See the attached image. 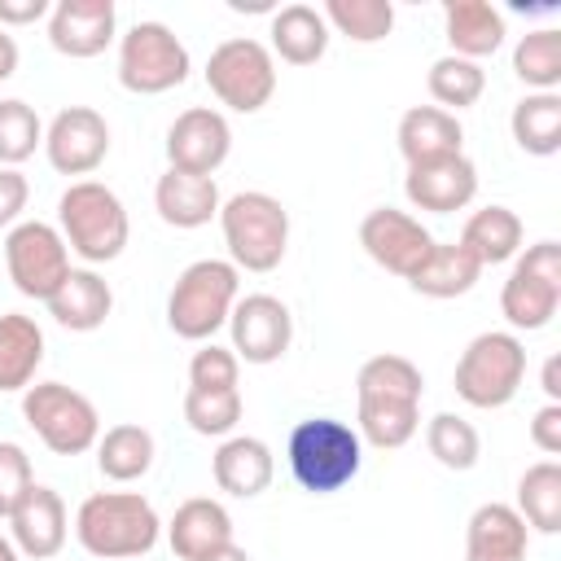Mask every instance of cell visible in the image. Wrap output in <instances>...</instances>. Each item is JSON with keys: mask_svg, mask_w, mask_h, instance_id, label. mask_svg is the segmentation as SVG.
<instances>
[{"mask_svg": "<svg viewBox=\"0 0 561 561\" xmlns=\"http://www.w3.org/2000/svg\"><path fill=\"white\" fill-rule=\"evenodd\" d=\"M421 394L425 377L408 355L386 351L364 359L355 373V434L381 451L412 443V434L421 430Z\"/></svg>", "mask_w": 561, "mask_h": 561, "instance_id": "cell-1", "label": "cell"}, {"mask_svg": "<svg viewBox=\"0 0 561 561\" xmlns=\"http://www.w3.org/2000/svg\"><path fill=\"white\" fill-rule=\"evenodd\" d=\"M162 535L158 508L140 491H96L75 513V539L101 561H136Z\"/></svg>", "mask_w": 561, "mask_h": 561, "instance_id": "cell-2", "label": "cell"}, {"mask_svg": "<svg viewBox=\"0 0 561 561\" xmlns=\"http://www.w3.org/2000/svg\"><path fill=\"white\" fill-rule=\"evenodd\" d=\"M57 232L66 241L70 254H79L83 263H114L127 250L131 224H127V206L123 197L101 184V180H75L61 197H57Z\"/></svg>", "mask_w": 561, "mask_h": 561, "instance_id": "cell-3", "label": "cell"}, {"mask_svg": "<svg viewBox=\"0 0 561 561\" xmlns=\"http://www.w3.org/2000/svg\"><path fill=\"white\" fill-rule=\"evenodd\" d=\"M285 456H289V473L302 491L333 495L346 482H355V473L364 465V438L355 434V425H346L337 416H307L289 430Z\"/></svg>", "mask_w": 561, "mask_h": 561, "instance_id": "cell-4", "label": "cell"}, {"mask_svg": "<svg viewBox=\"0 0 561 561\" xmlns=\"http://www.w3.org/2000/svg\"><path fill=\"white\" fill-rule=\"evenodd\" d=\"M241 298V272L228 259L188 263L167 294V324L184 342H210Z\"/></svg>", "mask_w": 561, "mask_h": 561, "instance_id": "cell-5", "label": "cell"}, {"mask_svg": "<svg viewBox=\"0 0 561 561\" xmlns=\"http://www.w3.org/2000/svg\"><path fill=\"white\" fill-rule=\"evenodd\" d=\"M219 228H224L228 263L237 272H272L289 250V210L280 206V197L259 188L232 193L219 206Z\"/></svg>", "mask_w": 561, "mask_h": 561, "instance_id": "cell-6", "label": "cell"}, {"mask_svg": "<svg viewBox=\"0 0 561 561\" xmlns=\"http://www.w3.org/2000/svg\"><path fill=\"white\" fill-rule=\"evenodd\" d=\"M526 381V342L508 329H486L478 333L460 359H456V373H451V386L456 394L469 403V408H504L517 399Z\"/></svg>", "mask_w": 561, "mask_h": 561, "instance_id": "cell-7", "label": "cell"}, {"mask_svg": "<svg viewBox=\"0 0 561 561\" xmlns=\"http://www.w3.org/2000/svg\"><path fill=\"white\" fill-rule=\"evenodd\" d=\"M561 307V241L543 237L535 245H522L513 259V272L500 289V316L508 320V333H539L552 324Z\"/></svg>", "mask_w": 561, "mask_h": 561, "instance_id": "cell-8", "label": "cell"}, {"mask_svg": "<svg viewBox=\"0 0 561 561\" xmlns=\"http://www.w3.org/2000/svg\"><path fill=\"white\" fill-rule=\"evenodd\" d=\"M22 416L53 456H83L101 438V412L66 381H31L22 390Z\"/></svg>", "mask_w": 561, "mask_h": 561, "instance_id": "cell-9", "label": "cell"}, {"mask_svg": "<svg viewBox=\"0 0 561 561\" xmlns=\"http://www.w3.org/2000/svg\"><path fill=\"white\" fill-rule=\"evenodd\" d=\"M193 70L184 39L167 22H136L118 35V83L136 96H162Z\"/></svg>", "mask_w": 561, "mask_h": 561, "instance_id": "cell-10", "label": "cell"}, {"mask_svg": "<svg viewBox=\"0 0 561 561\" xmlns=\"http://www.w3.org/2000/svg\"><path fill=\"white\" fill-rule=\"evenodd\" d=\"M206 88L232 114H259L276 92V57L250 35H232L206 57Z\"/></svg>", "mask_w": 561, "mask_h": 561, "instance_id": "cell-11", "label": "cell"}, {"mask_svg": "<svg viewBox=\"0 0 561 561\" xmlns=\"http://www.w3.org/2000/svg\"><path fill=\"white\" fill-rule=\"evenodd\" d=\"M4 267H9V280H13V289L22 298L48 302V294L70 272V250H66V241H61V232L53 224L22 219L4 237Z\"/></svg>", "mask_w": 561, "mask_h": 561, "instance_id": "cell-12", "label": "cell"}, {"mask_svg": "<svg viewBox=\"0 0 561 561\" xmlns=\"http://www.w3.org/2000/svg\"><path fill=\"white\" fill-rule=\"evenodd\" d=\"M359 245H364V254H368L381 272L408 280V276L430 259L434 232H430L416 215H408V210H399V206H377V210H368V215L359 219Z\"/></svg>", "mask_w": 561, "mask_h": 561, "instance_id": "cell-13", "label": "cell"}, {"mask_svg": "<svg viewBox=\"0 0 561 561\" xmlns=\"http://www.w3.org/2000/svg\"><path fill=\"white\" fill-rule=\"evenodd\" d=\"M44 153L57 175H92L110 153V123L92 105H66L44 127Z\"/></svg>", "mask_w": 561, "mask_h": 561, "instance_id": "cell-14", "label": "cell"}, {"mask_svg": "<svg viewBox=\"0 0 561 561\" xmlns=\"http://www.w3.org/2000/svg\"><path fill=\"white\" fill-rule=\"evenodd\" d=\"M232 355L245 364H276L294 342V316L276 294H245L228 316Z\"/></svg>", "mask_w": 561, "mask_h": 561, "instance_id": "cell-15", "label": "cell"}, {"mask_svg": "<svg viewBox=\"0 0 561 561\" xmlns=\"http://www.w3.org/2000/svg\"><path fill=\"white\" fill-rule=\"evenodd\" d=\"M232 153V127L219 110L193 105L167 127V162L184 175H215Z\"/></svg>", "mask_w": 561, "mask_h": 561, "instance_id": "cell-16", "label": "cell"}, {"mask_svg": "<svg viewBox=\"0 0 561 561\" xmlns=\"http://www.w3.org/2000/svg\"><path fill=\"white\" fill-rule=\"evenodd\" d=\"M118 39L114 0H57L48 13V44L61 57H101Z\"/></svg>", "mask_w": 561, "mask_h": 561, "instance_id": "cell-17", "label": "cell"}, {"mask_svg": "<svg viewBox=\"0 0 561 561\" xmlns=\"http://www.w3.org/2000/svg\"><path fill=\"white\" fill-rule=\"evenodd\" d=\"M66 530H70L66 500L53 486L31 482V491L9 513V539H13V548L22 557H31V561H48V557H57L66 548Z\"/></svg>", "mask_w": 561, "mask_h": 561, "instance_id": "cell-18", "label": "cell"}, {"mask_svg": "<svg viewBox=\"0 0 561 561\" xmlns=\"http://www.w3.org/2000/svg\"><path fill=\"white\" fill-rule=\"evenodd\" d=\"M403 197H408L416 210H430V215L465 210V206L478 197V167H473L465 153L438 158V162H425V167H408V175H403Z\"/></svg>", "mask_w": 561, "mask_h": 561, "instance_id": "cell-19", "label": "cell"}, {"mask_svg": "<svg viewBox=\"0 0 561 561\" xmlns=\"http://www.w3.org/2000/svg\"><path fill=\"white\" fill-rule=\"evenodd\" d=\"M210 473H215V486L224 495H237V500H254L272 486V473H276V460H272V447L254 434H228L215 456H210Z\"/></svg>", "mask_w": 561, "mask_h": 561, "instance_id": "cell-20", "label": "cell"}, {"mask_svg": "<svg viewBox=\"0 0 561 561\" xmlns=\"http://www.w3.org/2000/svg\"><path fill=\"white\" fill-rule=\"evenodd\" d=\"M530 530L513 504H478L465 526V561H526Z\"/></svg>", "mask_w": 561, "mask_h": 561, "instance_id": "cell-21", "label": "cell"}, {"mask_svg": "<svg viewBox=\"0 0 561 561\" xmlns=\"http://www.w3.org/2000/svg\"><path fill=\"white\" fill-rule=\"evenodd\" d=\"M394 140H399V153H403L408 167H425V162L465 153V127H460V118L447 114V110H438V105H412V110H403Z\"/></svg>", "mask_w": 561, "mask_h": 561, "instance_id": "cell-22", "label": "cell"}, {"mask_svg": "<svg viewBox=\"0 0 561 561\" xmlns=\"http://www.w3.org/2000/svg\"><path fill=\"white\" fill-rule=\"evenodd\" d=\"M219 184L215 175H184V171H162L153 184V210L162 224L171 228H206L210 219H219Z\"/></svg>", "mask_w": 561, "mask_h": 561, "instance_id": "cell-23", "label": "cell"}, {"mask_svg": "<svg viewBox=\"0 0 561 561\" xmlns=\"http://www.w3.org/2000/svg\"><path fill=\"white\" fill-rule=\"evenodd\" d=\"M48 316L61 324V329H70V333H92V329H101L105 320H110V311H114V289H110V280L101 276V272H92V267H70L66 272V280L48 294Z\"/></svg>", "mask_w": 561, "mask_h": 561, "instance_id": "cell-24", "label": "cell"}, {"mask_svg": "<svg viewBox=\"0 0 561 561\" xmlns=\"http://www.w3.org/2000/svg\"><path fill=\"white\" fill-rule=\"evenodd\" d=\"M167 543L180 561H197V557L232 543V513L210 495H193L171 513Z\"/></svg>", "mask_w": 561, "mask_h": 561, "instance_id": "cell-25", "label": "cell"}, {"mask_svg": "<svg viewBox=\"0 0 561 561\" xmlns=\"http://www.w3.org/2000/svg\"><path fill=\"white\" fill-rule=\"evenodd\" d=\"M443 35H447L456 57L482 61V57L500 53L508 26H504V13L486 0H447L443 4Z\"/></svg>", "mask_w": 561, "mask_h": 561, "instance_id": "cell-26", "label": "cell"}, {"mask_svg": "<svg viewBox=\"0 0 561 561\" xmlns=\"http://www.w3.org/2000/svg\"><path fill=\"white\" fill-rule=\"evenodd\" d=\"M272 57L285 66H316L329 53V22L316 4H280L272 13Z\"/></svg>", "mask_w": 561, "mask_h": 561, "instance_id": "cell-27", "label": "cell"}, {"mask_svg": "<svg viewBox=\"0 0 561 561\" xmlns=\"http://www.w3.org/2000/svg\"><path fill=\"white\" fill-rule=\"evenodd\" d=\"M456 241H460L482 267H495V263H508V259L522 254L526 224H522L517 210L491 202V206H482V210H473V215L465 219V228H460Z\"/></svg>", "mask_w": 561, "mask_h": 561, "instance_id": "cell-28", "label": "cell"}, {"mask_svg": "<svg viewBox=\"0 0 561 561\" xmlns=\"http://www.w3.org/2000/svg\"><path fill=\"white\" fill-rule=\"evenodd\" d=\"M39 364H44V329L22 311H4L0 316V394L26 390Z\"/></svg>", "mask_w": 561, "mask_h": 561, "instance_id": "cell-29", "label": "cell"}, {"mask_svg": "<svg viewBox=\"0 0 561 561\" xmlns=\"http://www.w3.org/2000/svg\"><path fill=\"white\" fill-rule=\"evenodd\" d=\"M482 263L460 245V241H434L430 259L408 276V285L425 298H460L478 285Z\"/></svg>", "mask_w": 561, "mask_h": 561, "instance_id": "cell-30", "label": "cell"}, {"mask_svg": "<svg viewBox=\"0 0 561 561\" xmlns=\"http://www.w3.org/2000/svg\"><path fill=\"white\" fill-rule=\"evenodd\" d=\"M508 131L522 153L552 158L561 149V92H526L508 114Z\"/></svg>", "mask_w": 561, "mask_h": 561, "instance_id": "cell-31", "label": "cell"}, {"mask_svg": "<svg viewBox=\"0 0 561 561\" xmlns=\"http://www.w3.org/2000/svg\"><path fill=\"white\" fill-rule=\"evenodd\" d=\"M153 434L145 425H110L101 438H96V469L110 478V482H136L153 469Z\"/></svg>", "mask_w": 561, "mask_h": 561, "instance_id": "cell-32", "label": "cell"}, {"mask_svg": "<svg viewBox=\"0 0 561 561\" xmlns=\"http://www.w3.org/2000/svg\"><path fill=\"white\" fill-rule=\"evenodd\" d=\"M526 522V530L539 535H557L561 530V465L557 460H539L517 478V504H513Z\"/></svg>", "mask_w": 561, "mask_h": 561, "instance_id": "cell-33", "label": "cell"}, {"mask_svg": "<svg viewBox=\"0 0 561 561\" xmlns=\"http://www.w3.org/2000/svg\"><path fill=\"white\" fill-rule=\"evenodd\" d=\"M513 75L530 92H557L561 83V31L535 26L513 44Z\"/></svg>", "mask_w": 561, "mask_h": 561, "instance_id": "cell-34", "label": "cell"}, {"mask_svg": "<svg viewBox=\"0 0 561 561\" xmlns=\"http://www.w3.org/2000/svg\"><path fill=\"white\" fill-rule=\"evenodd\" d=\"M425 88H430V96L438 101V110L460 114V110L478 105V96L486 92V70H482V61H465V57L447 53V57H438V61L430 66Z\"/></svg>", "mask_w": 561, "mask_h": 561, "instance_id": "cell-35", "label": "cell"}, {"mask_svg": "<svg viewBox=\"0 0 561 561\" xmlns=\"http://www.w3.org/2000/svg\"><path fill=\"white\" fill-rule=\"evenodd\" d=\"M329 31L346 35L351 44H381L394 31V4L390 0H324Z\"/></svg>", "mask_w": 561, "mask_h": 561, "instance_id": "cell-36", "label": "cell"}, {"mask_svg": "<svg viewBox=\"0 0 561 561\" xmlns=\"http://www.w3.org/2000/svg\"><path fill=\"white\" fill-rule=\"evenodd\" d=\"M425 447H430V456H434L443 469H451V473H469V469L478 465V456H482L478 430H473L465 416H456V412H434V416L425 421Z\"/></svg>", "mask_w": 561, "mask_h": 561, "instance_id": "cell-37", "label": "cell"}, {"mask_svg": "<svg viewBox=\"0 0 561 561\" xmlns=\"http://www.w3.org/2000/svg\"><path fill=\"white\" fill-rule=\"evenodd\" d=\"M241 390H184V421L202 438H228L241 421Z\"/></svg>", "mask_w": 561, "mask_h": 561, "instance_id": "cell-38", "label": "cell"}, {"mask_svg": "<svg viewBox=\"0 0 561 561\" xmlns=\"http://www.w3.org/2000/svg\"><path fill=\"white\" fill-rule=\"evenodd\" d=\"M44 145V123L22 96L0 101V167H22Z\"/></svg>", "mask_w": 561, "mask_h": 561, "instance_id": "cell-39", "label": "cell"}, {"mask_svg": "<svg viewBox=\"0 0 561 561\" xmlns=\"http://www.w3.org/2000/svg\"><path fill=\"white\" fill-rule=\"evenodd\" d=\"M237 377H241V359L232 355V346L202 342L188 359V386L193 390H237Z\"/></svg>", "mask_w": 561, "mask_h": 561, "instance_id": "cell-40", "label": "cell"}, {"mask_svg": "<svg viewBox=\"0 0 561 561\" xmlns=\"http://www.w3.org/2000/svg\"><path fill=\"white\" fill-rule=\"evenodd\" d=\"M35 473H31V456L22 443H0V517L9 522V513L18 508V500L31 491Z\"/></svg>", "mask_w": 561, "mask_h": 561, "instance_id": "cell-41", "label": "cell"}, {"mask_svg": "<svg viewBox=\"0 0 561 561\" xmlns=\"http://www.w3.org/2000/svg\"><path fill=\"white\" fill-rule=\"evenodd\" d=\"M26 197H31V184L18 167H0V228H13L22 224V210H26Z\"/></svg>", "mask_w": 561, "mask_h": 561, "instance_id": "cell-42", "label": "cell"}, {"mask_svg": "<svg viewBox=\"0 0 561 561\" xmlns=\"http://www.w3.org/2000/svg\"><path fill=\"white\" fill-rule=\"evenodd\" d=\"M530 443L543 456H561V403H543L530 416Z\"/></svg>", "mask_w": 561, "mask_h": 561, "instance_id": "cell-43", "label": "cell"}, {"mask_svg": "<svg viewBox=\"0 0 561 561\" xmlns=\"http://www.w3.org/2000/svg\"><path fill=\"white\" fill-rule=\"evenodd\" d=\"M53 4L48 0H0V26L13 31V26H35L39 18H48Z\"/></svg>", "mask_w": 561, "mask_h": 561, "instance_id": "cell-44", "label": "cell"}, {"mask_svg": "<svg viewBox=\"0 0 561 561\" xmlns=\"http://www.w3.org/2000/svg\"><path fill=\"white\" fill-rule=\"evenodd\" d=\"M539 390L548 394V403H561V355H548V359H543Z\"/></svg>", "mask_w": 561, "mask_h": 561, "instance_id": "cell-45", "label": "cell"}, {"mask_svg": "<svg viewBox=\"0 0 561 561\" xmlns=\"http://www.w3.org/2000/svg\"><path fill=\"white\" fill-rule=\"evenodd\" d=\"M18 61H22V53H18V39H13V35L0 26V83L18 75Z\"/></svg>", "mask_w": 561, "mask_h": 561, "instance_id": "cell-46", "label": "cell"}, {"mask_svg": "<svg viewBox=\"0 0 561 561\" xmlns=\"http://www.w3.org/2000/svg\"><path fill=\"white\" fill-rule=\"evenodd\" d=\"M197 561H254V557L245 548H237V539H232V543H224V548H215V552H206Z\"/></svg>", "mask_w": 561, "mask_h": 561, "instance_id": "cell-47", "label": "cell"}, {"mask_svg": "<svg viewBox=\"0 0 561 561\" xmlns=\"http://www.w3.org/2000/svg\"><path fill=\"white\" fill-rule=\"evenodd\" d=\"M0 561H22V552L13 548V539H9V535H0Z\"/></svg>", "mask_w": 561, "mask_h": 561, "instance_id": "cell-48", "label": "cell"}]
</instances>
